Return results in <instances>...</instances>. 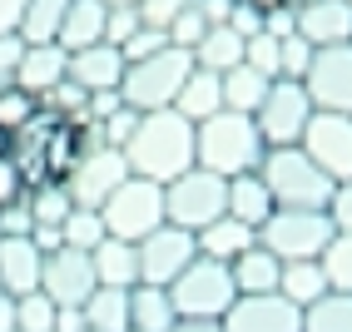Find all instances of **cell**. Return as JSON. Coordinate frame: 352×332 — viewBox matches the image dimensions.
<instances>
[{
  "label": "cell",
  "instance_id": "8fae6325",
  "mask_svg": "<svg viewBox=\"0 0 352 332\" xmlns=\"http://www.w3.org/2000/svg\"><path fill=\"white\" fill-rule=\"evenodd\" d=\"M298 149L308 154L333 184H347L352 179V114L313 109V120H308V129H302Z\"/></svg>",
  "mask_w": 352,
  "mask_h": 332
},
{
  "label": "cell",
  "instance_id": "f546056e",
  "mask_svg": "<svg viewBox=\"0 0 352 332\" xmlns=\"http://www.w3.org/2000/svg\"><path fill=\"white\" fill-rule=\"evenodd\" d=\"M278 293H283L293 307H308L327 293V278H322V263L318 258H298V263H283L278 273Z\"/></svg>",
  "mask_w": 352,
  "mask_h": 332
},
{
  "label": "cell",
  "instance_id": "7c38bea8",
  "mask_svg": "<svg viewBox=\"0 0 352 332\" xmlns=\"http://www.w3.org/2000/svg\"><path fill=\"white\" fill-rule=\"evenodd\" d=\"M302 89H308L313 109L352 114V40L313 50V65H308V75H302Z\"/></svg>",
  "mask_w": 352,
  "mask_h": 332
},
{
  "label": "cell",
  "instance_id": "836d02e7",
  "mask_svg": "<svg viewBox=\"0 0 352 332\" xmlns=\"http://www.w3.org/2000/svg\"><path fill=\"white\" fill-rule=\"evenodd\" d=\"M318 263L333 293H352V233H333L327 248L318 253Z\"/></svg>",
  "mask_w": 352,
  "mask_h": 332
},
{
  "label": "cell",
  "instance_id": "c3c4849f",
  "mask_svg": "<svg viewBox=\"0 0 352 332\" xmlns=\"http://www.w3.org/2000/svg\"><path fill=\"white\" fill-rule=\"evenodd\" d=\"M169 332H223L219 322H208V318H179Z\"/></svg>",
  "mask_w": 352,
  "mask_h": 332
},
{
  "label": "cell",
  "instance_id": "30bf717a",
  "mask_svg": "<svg viewBox=\"0 0 352 332\" xmlns=\"http://www.w3.org/2000/svg\"><path fill=\"white\" fill-rule=\"evenodd\" d=\"M139 258V283H154V288H169V283L184 273L199 258V239L189 228H174V223H159L154 233L134 243Z\"/></svg>",
  "mask_w": 352,
  "mask_h": 332
},
{
  "label": "cell",
  "instance_id": "4fadbf2b",
  "mask_svg": "<svg viewBox=\"0 0 352 332\" xmlns=\"http://www.w3.org/2000/svg\"><path fill=\"white\" fill-rule=\"evenodd\" d=\"M124 179H129V159H124V149L95 144V149H89V154L75 164V174L65 179V188H69V199H75V208H100Z\"/></svg>",
  "mask_w": 352,
  "mask_h": 332
},
{
  "label": "cell",
  "instance_id": "d6a6232c",
  "mask_svg": "<svg viewBox=\"0 0 352 332\" xmlns=\"http://www.w3.org/2000/svg\"><path fill=\"white\" fill-rule=\"evenodd\" d=\"M302 332H352V293L327 288L318 302L302 307Z\"/></svg>",
  "mask_w": 352,
  "mask_h": 332
},
{
  "label": "cell",
  "instance_id": "db71d44e",
  "mask_svg": "<svg viewBox=\"0 0 352 332\" xmlns=\"http://www.w3.org/2000/svg\"><path fill=\"white\" fill-rule=\"evenodd\" d=\"M0 239H6V233H0Z\"/></svg>",
  "mask_w": 352,
  "mask_h": 332
},
{
  "label": "cell",
  "instance_id": "f5cc1de1",
  "mask_svg": "<svg viewBox=\"0 0 352 332\" xmlns=\"http://www.w3.org/2000/svg\"><path fill=\"white\" fill-rule=\"evenodd\" d=\"M293 5H302V0H293Z\"/></svg>",
  "mask_w": 352,
  "mask_h": 332
},
{
  "label": "cell",
  "instance_id": "bcb514c9",
  "mask_svg": "<svg viewBox=\"0 0 352 332\" xmlns=\"http://www.w3.org/2000/svg\"><path fill=\"white\" fill-rule=\"evenodd\" d=\"M20 55H25V40H20L15 30H10V35H0V85H15Z\"/></svg>",
  "mask_w": 352,
  "mask_h": 332
},
{
  "label": "cell",
  "instance_id": "681fc988",
  "mask_svg": "<svg viewBox=\"0 0 352 332\" xmlns=\"http://www.w3.org/2000/svg\"><path fill=\"white\" fill-rule=\"evenodd\" d=\"M0 332H15V298L0 293Z\"/></svg>",
  "mask_w": 352,
  "mask_h": 332
},
{
  "label": "cell",
  "instance_id": "9c48e42d",
  "mask_svg": "<svg viewBox=\"0 0 352 332\" xmlns=\"http://www.w3.org/2000/svg\"><path fill=\"white\" fill-rule=\"evenodd\" d=\"M308 120H313V100H308V89H302V80H273L268 94H263V104L253 109V124H258V134H263L268 149L298 144L302 129H308Z\"/></svg>",
  "mask_w": 352,
  "mask_h": 332
},
{
  "label": "cell",
  "instance_id": "f907efd6",
  "mask_svg": "<svg viewBox=\"0 0 352 332\" xmlns=\"http://www.w3.org/2000/svg\"><path fill=\"white\" fill-rule=\"evenodd\" d=\"M104 5H109V10H114V5H139V0H104Z\"/></svg>",
  "mask_w": 352,
  "mask_h": 332
},
{
  "label": "cell",
  "instance_id": "2e32d148",
  "mask_svg": "<svg viewBox=\"0 0 352 332\" xmlns=\"http://www.w3.org/2000/svg\"><path fill=\"white\" fill-rule=\"evenodd\" d=\"M293 30L322 50V45H347L352 40V5L347 0H302L293 5Z\"/></svg>",
  "mask_w": 352,
  "mask_h": 332
},
{
  "label": "cell",
  "instance_id": "1f68e13d",
  "mask_svg": "<svg viewBox=\"0 0 352 332\" xmlns=\"http://www.w3.org/2000/svg\"><path fill=\"white\" fill-rule=\"evenodd\" d=\"M25 208H30V233H35V228H60L75 208V199H69L65 184H35L25 194Z\"/></svg>",
  "mask_w": 352,
  "mask_h": 332
},
{
  "label": "cell",
  "instance_id": "83f0119b",
  "mask_svg": "<svg viewBox=\"0 0 352 332\" xmlns=\"http://www.w3.org/2000/svg\"><path fill=\"white\" fill-rule=\"evenodd\" d=\"M194 65L214 69V75H223V69H233V65H243V35L233 30L228 20H214L208 35L194 45Z\"/></svg>",
  "mask_w": 352,
  "mask_h": 332
},
{
  "label": "cell",
  "instance_id": "74e56055",
  "mask_svg": "<svg viewBox=\"0 0 352 332\" xmlns=\"http://www.w3.org/2000/svg\"><path fill=\"white\" fill-rule=\"evenodd\" d=\"M55 318H60V307L40 288L25 293V298H15V332H55Z\"/></svg>",
  "mask_w": 352,
  "mask_h": 332
},
{
  "label": "cell",
  "instance_id": "f1b7e54d",
  "mask_svg": "<svg viewBox=\"0 0 352 332\" xmlns=\"http://www.w3.org/2000/svg\"><path fill=\"white\" fill-rule=\"evenodd\" d=\"M223 109H233V114H253L258 104H263V94H268V75H258L253 65H233V69H223Z\"/></svg>",
  "mask_w": 352,
  "mask_h": 332
},
{
  "label": "cell",
  "instance_id": "ffe728a7",
  "mask_svg": "<svg viewBox=\"0 0 352 332\" xmlns=\"http://www.w3.org/2000/svg\"><path fill=\"white\" fill-rule=\"evenodd\" d=\"M169 109H179L189 124H204L208 114H219V109H223V80L214 75V69L194 65V69H189V80L179 85V94H174V104H169Z\"/></svg>",
  "mask_w": 352,
  "mask_h": 332
},
{
  "label": "cell",
  "instance_id": "f6af8a7d",
  "mask_svg": "<svg viewBox=\"0 0 352 332\" xmlns=\"http://www.w3.org/2000/svg\"><path fill=\"white\" fill-rule=\"evenodd\" d=\"M327 219H333L338 233H352V179L333 184V199H327Z\"/></svg>",
  "mask_w": 352,
  "mask_h": 332
},
{
  "label": "cell",
  "instance_id": "d6986e66",
  "mask_svg": "<svg viewBox=\"0 0 352 332\" xmlns=\"http://www.w3.org/2000/svg\"><path fill=\"white\" fill-rule=\"evenodd\" d=\"M65 65H69V50L65 45H25V55H20V69H15V85L30 89L35 100H45L60 80H65Z\"/></svg>",
  "mask_w": 352,
  "mask_h": 332
},
{
  "label": "cell",
  "instance_id": "5b68a950",
  "mask_svg": "<svg viewBox=\"0 0 352 332\" xmlns=\"http://www.w3.org/2000/svg\"><path fill=\"white\" fill-rule=\"evenodd\" d=\"M223 208H228V179L199 169V164L164 184V223H174V228L199 233L214 219H223Z\"/></svg>",
  "mask_w": 352,
  "mask_h": 332
},
{
  "label": "cell",
  "instance_id": "d590c367",
  "mask_svg": "<svg viewBox=\"0 0 352 332\" xmlns=\"http://www.w3.org/2000/svg\"><path fill=\"white\" fill-rule=\"evenodd\" d=\"M40 114V100L30 89H20V85H0V129L6 134H20L30 120Z\"/></svg>",
  "mask_w": 352,
  "mask_h": 332
},
{
  "label": "cell",
  "instance_id": "f35d334b",
  "mask_svg": "<svg viewBox=\"0 0 352 332\" xmlns=\"http://www.w3.org/2000/svg\"><path fill=\"white\" fill-rule=\"evenodd\" d=\"M308 65H313V45L302 40L298 30L283 35V45H278V80H302Z\"/></svg>",
  "mask_w": 352,
  "mask_h": 332
},
{
  "label": "cell",
  "instance_id": "ac0fdd59",
  "mask_svg": "<svg viewBox=\"0 0 352 332\" xmlns=\"http://www.w3.org/2000/svg\"><path fill=\"white\" fill-rule=\"evenodd\" d=\"M40 268H45V253L35 248L30 233H15V239H0V288L10 298H25L40 288Z\"/></svg>",
  "mask_w": 352,
  "mask_h": 332
},
{
  "label": "cell",
  "instance_id": "ab89813d",
  "mask_svg": "<svg viewBox=\"0 0 352 332\" xmlns=\"http://www.w3.org/2000/svg\"><path fill=\"white\" fill-rule=\"evenodd\" d=\"M134 124H139V114H134L129 104H120L114 114H104V120L95 124V134H100V144H109V149H124V144H129V134H134Z\"/></svg>",
  "mask_w": 352,
  "mask_h": 332
},
{
  "label": "cell",
  "instance_id": "9a60e30c",
  "mask_svg": "<svg viewBox=\"0 0 352 332\" xmlns=\"http://www.w3.org/2000/svg\"><path fill=\"white\" fill-rule=\"evenodd\" d=\"M95 268H89V253L80 248H55L45 253V268H40V293L50 298L55 307H85V298L95 293Z\"/></svg>",
  "mask_w": 352,
  "mask_h": 332
},
{
  "label": "cell",
  "instance_id": "484cf974",
  "mask_svg": "<svg viewBox=\"0 0 352 332\" xmlns=\"http://www.w3.org/2000/svg\"><path fill=\"white\" fill-rule=\"evenodd\" d=\"M228 273H233V288H239V293H278V273H283V263H278L263 243H253L248 253H239L228 263Z\"/></svg>",
  "mask_w": 352,
  "mask_h": 332
},
{
  "label": "cell",
  "instance_id": "ba28073f",
  "mask_svg": "<svg viewBox=\"0 0 352 332\" xmlns=\"http://www.w3.org/2000/svg\"><path fill=\"white\" fill-rule=\"evenodd\" d=\"M100 219H104V233H109V239L139 243L144 233H154V228L164 223V184L129 174V179L100 203Z\"/></svg>",
  "mask_w": 352,
  "mask_h": 332
},
{
  "label": "cell",
  "instance_id": "4316f807",
  "mask_svg": "<svg viewBox=\"0 0 352 332\" xmlns=\"http://www.w3.org/2000/svg\"><path fill=\"white\" fill-rule=\"evenodd\" d=\"M85 332H129V288H95L80 307Z\"/></svg>",
  "mask_w": 352,
  "mask_h": 332
},
{
  "label": "cell",
  "instance_id": "9f6ffc18",
  "mask_svg": "<svg viewBox=\"0 0 352 332\" xmlns=\"http://www.w3.org/2000/svg\"><path fill=\"white\" fill-rule=\"evenodd\" d=\"M347 5H352V0H347Z\"/></svg>",
  "mask_w": 352,
  "mask_h": 332
},
{
  "label": "cell",
  "instance_id": "7dc6e473",
  "mask_svg": "<svg viewBox=\"0 0 352 332\" xmlns=\"http://www.w3.org/2000/svg\"><path fill=\"white\" fill-rule=\"evenodd\" d=\"M25 5H30V0H0V35L20 30V15H25Z\"/></svg>",
  "mask_w": 352,
  "mask_h": 332
},
{
  "label": "cell",
  "instance_id": "11a10c76",
  "mask_svg": "<svg viewBox=\"0 0 352 332\" xmlns=\"http://www.w3.org/2000/svg\"><path fill=\"white\" fill-rule=\"evenodd\" d=\"M0 293H6V288H0Z\"/></svg>",
  "mask_w": 352,
  "mask_h": 332
},
{
  "label": "cell",
  "instance_id": "816d5d0a",
  "mask_svg": "<svg viewBox=\"0 0 352 332\" xmlns=\"http://www.w3.org/2000/svg\"><path fill=\"white\" fill-rule=\"evenodd\" d=\"M6 149H10V134H6V129H0V154H6Z\"/></svg>",
  "mask_w": 352,
  "mask_h": 332
},
{
  "label": "cell",
  "instance_id": "4dcf8cb0",
  "mask_svg": "<svg viewBox=\"0 0 352 332\" xmlns=\"http://www.w3.org/2000/svg\"><path fill=\"white\" fill-rule=\"evenodd\" d=\"M65 10H69V0H30L25 15H20V40L25 45H50L60 40V25H65Z\"/></svg>",
  "mask_w": 352,
  "mask_h": 332
},
{
  "label": "cell",
  "instance_id": "e0dca14e",
  "mask_svg": "<svg viewBox=\"0 0 352 332\" xmlns=\"http://www.w3.org/2000/svg\"><path fill=\"white\" fill-rule=\"evenodd\" d=\"M65 80H75L85 94L120 89V80H124V55H120V45H109V40H95V45H85V50H69Z\"/></svg>",
  "mask_w": 352,
  "mask_h": 332
},
{
  "label": "cell",
  "instance_id": "3957f363",
  "mask_svg": "<svg viewBox=\"0 0 352 332\" xmlns=\"http://www.w3.org/2000/svg\"><path fill=\"white\" fill-rule=\"evenodd\" d=\"M258 179L268 184V194H273L278 208H327V199H333V179H327L298 144L263 149Z\"/></svg>",
  "mask_w": 352,
  "mask_h": 332
},
{
  "label": "cell",
  "instance_id": "7402d4cb",
  "mask_svg": "<svg viewBox=\"0 0 352 332\" xmlns=\"http://www.w3.org/2000/svg\"><path fill=\"white\" fill-rule=\"evenodd\" d=\"M273 208H278V203H273V194H268V184L258 179V169L228 179V208H223L228 219H239V223H248V228H263Z\"/></svg>",
  "mask_w": 352,
  "mask_h": 332
},
{
  "label": "cell",
  "instance_id": "e575fe53",
  "mask_svg": "<svg viewBox=\"0 0 352 332\" xmlns=\"http://www.w3.org/2000/svg\"><path fill=\"white\" fill-rule=\"evenodd\" d=\"M100 239H109V233H104V219H100V208H69V219L60 223V243L89 253Z\"/></svg>",
  "mask_w": 352,
  "mask_h": 332
},
{
  "label": "cell",
  "instance_id": "b9f144b4",
  "mask_svg": "<svg viewBox=\"0 0 352 332\" xmlns=\"http://www.w3.org/2000/svg\"><path fill=\"white\" fill-rule=\"evenodd\" d=\"M189 5V0H139V25H154V30H169V20Z\"/></svg>",
  "mask_w": 352,
  "mask_h": 332
},
{
  "label": "cell",
  "instance_id": "44dd1931",
  "mask_svg": "<svg viewBox=\"0 0 352 332\" xmlns=\"http://www.w3.org/2000/svg\"><path fill=\"white\" fill-rule=\"evenodd\" d=\"M89 268H95L100 288H134L139 283V258H134V243L124 239H100L89 248Z\"/></svg>",
  "mask_w": 352,
  "mask_h": 332
},
{
  "label": "cell",
  "instance_id": "ee69618b",
  "mask_svg": "<svg viewBox=\"0 0 352 332\" xmlns=\"http://www.w3.org/2000/svg\"><path fill=\"white\" fill-rule=\"evenodd\" d=\"M134 30H139V10H134V5H114L109 20H104V40H109V45H124Z\"/></svg>",
  "mask_w": 352,
  "mask_h": 332
},
{
  "label": "cell",
  "instance_id": "8d00e7d4",
  "mask_svg": "<svg viewBox=\"0 0 352 332\" xmlns=\"http://www.w3.org/2000/svg\"><path fill=\"white\" fill-rule=\"evenodd\" d=\"M208 25H214V20H208V10L199 5V0H189V5H184V10L169 20V30H164V35H169V45H179V50L194 55V45L208 35Z\"/></svg>",
  "mask_w": 352,
  "mask_h": 332
},
{
  "label": "cell",
  "instance_id": "7bdbcfd3",
  "mask_svg": "<svg viewBox=\"0 0 352 332\" xmlns=\"http://www.w3.org/2000/svg\"><path fill=\"white\" fill-rule=\"evenodd\" d=\"M30 188H25V179H20V169H15V159H10V149L0 154V208H10V203H20Z\"/></svg>",
  "mask_w": 352,
  "mask_h": 332
},
{
  "label": "cell",
  "instance_id": "d4e9b609",
  "mask_svg": "<svg viewBox=\"0 0 352 332\" xmlns=\"http://www.w3.org/2000/svg\"><path fill=\"white\" fill-rule=\"evenodd\" d=\"M104 20H109V5H104V0H69L55 45H65V50H85V45L104 40Z\"/></svg>",
  "mask_w": 352,
  "mask_h": 332
},
{
  "label": "cell",
  "instance_id": "60d3db41",
  "mask_svg": "<svg viewBox=\"0 0 352 332\" xmlns=\"http://www.w3.org/2000/svg\"><path fill=\"white\" fill-rule=\"evenodd\" d=\"M164 45H169V35L164 30H154V25H139L124 45H120V55H124V65H134V60H149V55H159Z\"/></svg>",
  "mask_w": 352,
  "mask_h": 332
},
{
  "label": "cell",
  "instance_id": "6da1fadb",
  "mask_svg": "<svg viewBox=\"0 0 352 332\" xmlns=\"http://www.w3.org/2000/svg\"><path fill=\"white\" fill-rule=\"evenodd\" d=\"M124 159H129V174L154 179V184H169L179 174H189L194 169V124L179 109L139 114V124L124 144Z\"/></svg>",
  "mask_w": 352,
  "mask_h": 332
},
{
  "label": "cell",
  "instance_id": "8992f818",
  "mask_svg": "<svg viewBox=\"0 0 352 332\" xmlns=\"http://www.w3.org/2000/svg\"><path fill=\"white\" fill-rule=\"evenodd\" d=\"M233 298H239V288H233L228 263H214V258H204V253L169 283V302H174L179 318H208V322H219L233 307Z\"/></svg>",
  "mask_w": 352,
  "mask_h": 332
},
{
  "label": "cell",
  "instance_id": "5bb4252c",
  "mask_svg": "<svg viewBox=\"0 0 352 332\" xmlns=\"http://www.w3.org/2000/svg\"><path fill=\"white\" fill-rule=\"evenodd\" d=\"M223 332H302V307L283 293H239L233 307L219 318Z\"/></svg>",
  "mask_w": 352,
  "mask_h": 332
},
{
  "label": "cell",
  "instance_id": "603a6c76",
  "mask_svg": "<svg viewBox=\"0 0 352 332\" xmlns=\"http://www.w3.org/2000/svg\"><path fill=\"white\" fill-rule=\"evenodd\" d=\"M194 239H199V253L204 258H214V263H233L239 253H248L258 243V228H248V223H239V219H228V213H223V219H214L208 228H199Z\"/></svg>",
  "mask_w": 352,
  "mask_h": 332
},
{
  "label": "cell",
  "instance_id": "7a4b0ae2",
  "mask_svg": "<svg viewBox=\"0 0 352 332\" xmlns=\"http://www.w3.org/2000/svg\"><path fill=\"white\" fill-rule=\"evenodd\" d=\"M263 134H258L253 114H233V109H219L208 114L204 124H194V164L219 179H239V174H253L258 159H263Z\"/></svg>",
  "mask_w": 352,
  "mask_h": 332
},
{
  "label": "cell",
  "instance_id": "52a82bcc",
  "mask_svg": "<svg viewBox=\"0 0 352 332\" xmlns=\"http://www.w3.org/2000/svg\"><path fill=\"white\" fill-rule=\"evenodd\" d=\"M333 219L327 208H273L268 223L258 228V243H263L278 263H298V258H318L333 239Z\"/></svg>",
  "mask_w": 352,
  "mask_h": 332
},
{
  "label": "cell",
  "instance_id": "277c9868",
  "mask_svg": "<svg viewBox=\"0 0 352 332\" xmlns=\"http://www.w3.org/2000/svg\"><path fill=\"white\" fill-rule=\"evenodd\" d=\"M189 69H194V55H189V50H179V45H164L159 55L124 65L120 100H124L134 114L169 109V104H174V94H179V85L189 80Z\"/></svg>",
  "mask_w": 352,
  "mask_h": 332
},
{
  "label": "cell",
  "instance_id": "cb8c5ba5",
  "mask_svg": "<svg viewBox=\"0 0 352 332\" xmlns=\"http://www.w3.org/2000/svg\"><path fill=\"white\" fill-rule=\"evenodd\" d=\"M179 322L169 288H154V283H134L129 288V332H169Z\"/></svg>",
  "mask_w": 352,
  "mask_h": 332
}]
</instances>
